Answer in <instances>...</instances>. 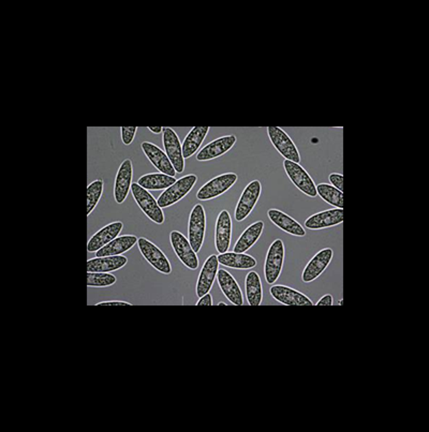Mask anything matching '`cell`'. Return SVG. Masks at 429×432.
Listing matches in <instances>:
<instances>
[{
	"label": "cell",
	"mask_w": 429,
	"mask_h": 432,
	"mask_svg": "<svg viewBox=\"0 0 429 432\" xmlns=\"http://www.w3.org/2000/svg\"><path fill=\"white\" fill-rule=\"evenodd\" d=\"M285 263V245L281 239L273 241L268 248L266 260H265V280L268 285H274L279 279Z\"/></svg>",
	"instance_id": "6da1fadb"
},
{
	"label": "cell",
	"mask_w": 429,
	"mask_h": 432,
	"mask_svg": "<svg viewBox=\"0 0 429 432\" xmlns=\"http://www.w3.org/2000/svg\"><path fill=\"white\" fill-rule=\"evenodd\" d=\"M131 192H132L133 199L146 217H148V219L154 224H163L165 214L152 194L148 190L141 187L140 184H137V182H135L131 186Z\"/></svg>",
	"instance_id": "7a4b0ae2"
},
{
	"label": "cell",
	"mask_w": 429,
	"mask_h": 432,
	"mask_svg": "<svg viewBox=\"0 0 429 432\" xmlns=\"http://www.w3.org/2000/svg\"><path fill=\"white\" fill-rule=\"evenodd\" d=\"M198 182V177L196 175L190 174L179 178L176 182L167 188L163 193L160 194L159 199L157 200L158 205L161 208H167L172 205L176 204L177 202L184 199L189 192L192 191L194 184Z\"/></svg>",
	"instance_id": "3957f363"
},
{
	"label": "cell",
	"mask_w": 429,
	"mask_h": 432,
	"mask_svg": "<svg viewBox=\"0 0 429 432\" xmlns=\"http://www.w3.org/2000/svg\"><path fill=\"white\" fill-rule=\"evenodd\" d=\"M236 182H237V175L235 173L219 175L203 184L196 193V197L200 201L216 199L223 193H226L230 188L233 187Z\"/></svg>",
	"instance_id": "277c9868"
},
{
	"label": "cell",
	"mask_w": 429,
	"mask_h": 432,
	"mask_svg": "<svg viewBox=\"0 0 429 432\" xmlns=\"http://www.w3.org/2000/svg\"><path fill=\"white\" fill-rule=\"evenodd\" d=\"M206 214L201 204H196L192 208L189 217L188 237L194 252H199L205 239Z\"/></svg>",
	"instance_id": "5b68a950"
},
{
	"label": "cell",
	"mask_w": 429,
	"mask_h": 432,
	"mask_svg": "<svg viewBox=\"0 0 429 432\" xmlns=\"http://www.w3.org/2000/svg\"><path fill=\"white\" fill-rule=\"evenodd\" d=\"M283 167L290 180L294 184L297 189L310 197H316L318 195L314 180L302 165H299V163H292L290 160H285Z\"/></svg>",
	"instance_id": "8992f818"
},
{
	"label": "cell",
	"mask_w": 429,
	"mask_h": 432,
	"mask_svg": "<svg viewBox=\"0 0 429 432\" xmlns=\"http://www.w3.org/2000/svg\"><path fill=\"white\" fill-rule=\"evenodd\" d=\"M261 192H262V184L259 180H253L246 186L236 205L235 214H234L236 221H244L253 213L257 201L260 199Z\"/></svg>",
	"instance_id": "52a82bcc"
},
{
	"label": "cell",
	"mask_w": 429,
	"mask_h": 432,
	"mask_svg": "<svg viewBox=\"0 0 429 432\" xmlns=\"http://www.w3.org/2000/svg\"><path fill=\"white\" fill-rule=\"evenodd\" d=\"M268 134L273 145L282 157L292 163H301L299 150L286 131L278 127H268Z\"/></svg>",
	"instance_id": "ba28073f"
},
{
	"label": "cell",
	"mask_w": 429,
	"mask_h": 432,
	"mask_svg": "<svg viewBox=\"0 0 429 432\" xmlns=\"http://www.w3.org/2000/svg\"><path fill=\"white\" fill-rule=\"evenodd\" d=\"M170 241H171L172 248L174 250L179 261L189 269H198L199 259L188 239L181 232L172 231L170 234Z\"/></svg>",
	"instance_id": "9c48e42d"
},
{
	"label": "cell",
	"mask_w": 429,
	"mask_h": 432,
	"mask_svg": "<svg viewBox=\"0 0 429 432\" xmlns=\"http://www.w3.org/2000/svg\"><path fill=\"white\" fill-rule=\"evenodd\" d=\"M137 245L145 260L148 261L154 269L165 275L171 274V264L165 253L162 252L157 245L144 237L137 239Z\"/></svg>",
	"instance_id": "30bf717a"
},
{
	"label": "cell",
	"mask_w": 429,
	"mask_h": 432,
	"mask_svg": "<svg viewBox=\"0 0 429 432\" xmlns=\"http://www.w3.org/2000/svg\"><path fill=\"white\" fill-rule=\"evenodd\" d=\"M162 143L165 147V154L169 157L172 165L174 167L177 173H183L185 169V158L183 157L182 145L178 135L173 129L163 128Z\"/></svg>",
	"instance_id": "8fae6325"
},
{
	"label": "cell",
	"mask_w": 429,
	"mask_h": 432,
	"mask_svg": "<svg viewBox=\"0 0 429 432\" xmlns=\"http://www.w3.org/2000/svg\"><path fill=\"white\" fill-rule=\"evenodd\" d=\"M133 167L130 159L124 160L118 169L114 186V199L117 204H123L132 186Z\"/></svg>",
	"instance_id": "7c38bea8"
},
{
	"label": "cell",
	"mask_w": 429,
	"mask_h": 432,
	"mask_svg": "<svg viewBox=\"0 0 429 432\" xmlns=\"http://www.w3.org/2000/svg\"><path fill=\"white\" fill-rule=\"evenodd\" d=\"M236 143L235 135H226L221 136L217 140L213 141L207 145L204 146L196 155V160L200 163L209 161V160L216 159L224 155L229 150L232 149Z\"/></svg>",
	"instance_id": "4fadbf2b"
},
{
	"label": "cell",
	"mask_w": 429,
	"mask_h": 432,
	"mask_svg": "<svg viewBox=\"0 0 429 432\" xmlns=\"http://www.w3.org/2000/svg\"><path fill=\"white\" fill-rule=\"evenodd\" d=\"M333 256L334 252L331 248H325L316 253V256L307 264L304 272H303V283H312V281L316 280V278L320 277L331 263Z\"/></svg>",
	"instance_id": "5bb4252c"
},
{
	"label": "cell",
	"mask_w": 429,
	"mask_h": 432,
	"mask_svg": "<svg viewBox=\"0 0 429 432\" xmlns=\"http://www.w3.org/2000/svg\"><path fill=\"white\" fill-rule=\"evenodd\" d=\"M219 261L218 256H209L205 261L203 267H202L201 273H200L199 279L196 283V295L198 298H202L204 295L209 293L213 287L215 279H216L217 274H218Z\"/></svg>",
	"instance_id": "9a60e30c"
},
{
	"label": "cell",
	"mask_w": 429,
	"mask_h": 432,
	"mask_svg": "<svg viewBox=\"0 0 429 432\" xmlns=\"http://www.w3.org/2000/svg\"><path fill=\"white\" fill-rule=\"evenodd\" d=\"M343 222V209L334 208L321 211V213L309 217L305 221V226L309 230L316 231V230H323V228L338 226Z\"/></svg>",
	"instance_id": "2e32d148"
},
{
	"label": "cell",
	"mask_w": 429,
	"mask_h": 432,
	"mask_svg": "<svg viewBox=\"0 0 429 432\" xmlns=\"http://www.w3.org/2000/svg\"><path fill=\"white\" fill-rule=\"evenodd\" d=\"M273 298L286 306H312L314 302L306 295L286 285H273L270 289Z\"/></svg>",
	"instance_id": "e0dca14e"
},
{
	"label": "cell",
	"mask_w": 429,
	"mask_h": 432,
	"mask_svg": "<svg viewBox=\"0 0 429 432\" xmlns=\"http://www.w3.org/2000/svg\"><path fill=\"white\" fill-rule=\"evenodd\" d=\"M143 152L145 156L148 157L152 165H154L158 171L162 173V174L170 175V176L175 177L176 175V171H175L174 167L172 165L171 161H170L169 157L163 150L160 149L158 146L154 145L152 143L144 142L142 143Z\"/></svg>",
	"instance_id": "ac0fdd59"
},
{
	"label": "cell",
	"mask_w": 429,
	"mask_h": 432,
	"mask_svg": "<svg viewBox=\"0 0 429 432\" xmlns=\"http://www.w3.org/2000/svg\"><path fill=\"white\" fill-rule=\"evenodd\" d=\"M232 219L228 211H220L216 222V250L219 254L226 253L230 248L231 241H232Z\"/></svg>",
	"instance_id": "d6986e66"
},
{
	"label": "cell",
	"mask_w": 429,
	"mask_h": 432,
	"mask_svg": "<svg viewBox=\"0 0 429 432\" xmlns=\"http://www.w3.org/2000/svg\"><path fill=\"white\" fill-rule=\"evenodd\" d=\"M123 222L116 221L101 228L100 231L97 232L89 239V243H87V251L89 252H97V251L100 250L104 245H108L116 237H118L120 232L123 231Z\"/></svg>",
	"instance_id": "ffe728a7"
},
{
	"label": "cell",
	"mask_w": 429,
	"mask_h": 432,
	"mask_svg": "<svg viewBox=\"0 0 429 432\" xmlns=\"http://www.w3.org/2000/svg\"><path fill=\"white\" fill-rule=\"evenodd\" d=\"M217 280H218L219 287L223 294L228 298L229 302L235 304V306H242L244 304L243 293L238 283H236L235 278L229 273L228 270L220 269L217 274Z\"/></svg>",
	"instance_id": "44dd1931"
},
{
	"label": "cell",
	"mask_w": 429,
	"mask_h": 432,
	"mask_svg": "<svg viewBox=\"0 0 429 432\" xmlns=\"http://www.w3.org/2000/svg\"><path fill=\"white\" fill-rule=\"evenodd\" d=\"M268 216L270 221L282 231L287 232L288 234H291L293 236H297V237H304L306 235L305 228L297 220H294L283 211L275 208L270 209L268 211Z\"/></svg>",
	"instance_id": "7402d4cb"
},
{
	"label": "cell",
	"mask_w": 429,
	"mask_h": 432,
	"mask_svg": "<svg viewBox=\"0 0 429 432\" xmlns=\"http://www.w3.org/2000/svg\"><path fill=\"white\" fill-rule=\"evenodd\" d=\"M128 259L124 256H104L87 261V273H110L123 268Z\"/></svg>",
	"instance_id": "603a6c76"
},
{
	"label": "cell",
	"mask_w": 429,
	"mask_h": 432,
	"mask_svg": "<svg viewBox=\"0 0 429 432\" xmlns=\"http://www.w3.org/2000/svg\"><path fill=\"white\" fill-rule=\"evenodd\" d=\"M137 243V237L135 235L118 236L114 241H111L108 245H104L100 250L97 251V258H104V256H121L123 253L127 252L133 248V245Z\"/></svg>",
	"instance_id": "cb8c5ba5"
},
{
	"label": "cell",
	"mask_w": 429,
	"mask_h": 432,
	"mask_svg": "<svg viewBox=\"0 0 429 432\" xmlns=\"http://www.w3.org/2000/svg\"><path fill=\"white\" fill-rule=\"evenodd\" d=\"M264 230V222L257 221L246 228L244 233L234 245L233 251L236 253H245L259 241Z\"/></svg>",
	"instance_id": "d4e9b609"
},
{
	"label": "cell",
	"mask_w": 429,
	"mask_h": 432,
	"mask_svg": "<svg viewBox=\"0 0 429 432\" xmlns=\"http://www.w3.org/2000/svg\"><path fill=\"white\" fill-rule=\"evenodd\" d=\"M217 256L219 264L234 269H251L257 266L255 259L245 253L226 252Z\"/></svg>",
	"instance_id": "484cf974"
},
{
	"label": "cell",
	"mask_w": 429,
	"mask_h": 432,
	"mask_svg": "<svg viewBox=\"0 0 429 432\" xmlns=\"http://www.w3.org/2000/svg\"><path fill=\"white\" fill-rule=\"evenodd\" d=\"M209 127H194L187 134L184 143H183V157L185 159L192 157L201 147L202 143L205 140L206 135L209 133Z\"/></svg>",
	"instance_id": "4316f807"
},
{
	"label": "cell",
	"mask_w": 429,
	"mask_h": 432,
	"mask_svg": "<svg viewBox=\"0 0 429 432\" xmlns=\"http://www.w3.org/2000/svg\"><path fill=\"white\" fill-rule=\"evenodd\" d=\"M174 182H176L175 177L162 173L143 175L140 180H137V184H140L141 187L146 190H167Z\"/></svg>",
	"instance_id": "83f0119b"
},
{
	"label": "cell",
	"mask_w": 429,
	"mask_h": 432,
	"mask_svg": "<svg viewBox=\"0 0 429 432\" xmlns=\"http://www.w3.org/2000/svg\"><path fill=\"white\" fill-rule=\"evenodd\" d=\"M246 296L251 306H260L263 300L262 283L259 274L251 272L245 280Z\"/></svg>",
	"instance_id": "f1b7e54d"
},
{
	"label": "cell",
	"mask_w": 429,
	"mask_h": 432,
	"mask_svg": "<svg viewBox=\"0 0 429 432\" xmlns=\"http://www.w3.org/2000/svg\"><path fill=\"white\" fill-rule=\"evenodd\" d=\"M316 193L327 204L336 208L343 209V192L329 184H319L316 186Z\"/></svg>",
	"instance_id": "f546056e"
},
{
	"label": "cell",
	"mask_w": 429,
	"mask_h": 432,
	"mask_svg": "<svg viewBox=\"0 0 429 432\" xmlns=\"http://www.w3.org/2000/svg\"><path fill=\"white\" fill-rule=\"evenodd\" d=\"M103 182L101 180H95L87 187V216H91L93 209L100 201L103 193Z\"/></svg>",
	"instance_id": "4dcf8cb0"
},
{
	"label": "cell",
	"mask_w": 429,
	"mask_h": 432,
	"mask_svg": "<svg viewBox=\"0 0 429 432\" xmlns=\"http://www.w3.org/2000/svg\"><path fill=\"white\" fill-rule=\"evenodd\" d=\"M87 287H106L116 283V277L108 273H87Z\"/></svg>",
	"instance_id": "1f68e13d"
},
{
	"label": "cell",
	"mask_w": 429,
	"mask_h": 432,
	"mask_svg": "<svg viewBox=\"0 0 429 432\" xmlns=\"http://www.w3.org/2000/svg\"><path fill=\"white\" fill-rule=\"evenodd\" d=\"M121 141L125 145H130L131 143L135 140V133H137V127H121Z\"/></svg>",
	"instance_id": "d6a6232c"
},
{
	"label": "cell",
	"mask_w": 429,
	"mask_h": 432,
	"mask_svg": "<svg viewBox=\"0 0 429 432\" xmlns=\"http://www.w3.org/2000/svg\"><path fill=\"white\" fill-rule=\"evenodd\" d=\"M329 182H332V186H334V187L343 192V175L338 174V173H332V174L329 175Z\"/></svg>",
	"instance_id": "836d02e7"
},
{
	"label": "cell",
	"mask_w": 429,
	"mask_h": 432,
	"mask_svg": "<svg viewBox=\"0 0 429 432\" xmlns=\"http://www.w3.org/2000/svg\"><path fill=\"white\" fill-rule=\"evenodd\" d=\"M213 298L209 293L200 298L199 302H196V306H213Z\"/></svg>",
	"instance_id": "e575fe53"
},
{
	"label": "cell",
	"mask_w": 429,
	"mask_h": 432,
	"mask_svg": "<svg viewBox=\"0 0 429 432\" xmlns=\"http://www.w3.org/2000/svg\"><path fill=\"white\" fill-rule=\"evenodd\" d=\"M333 296L329 294L324 295L323 298H322L319 302H316V306H333Z\"/></svg>",
	"instance_id": "d590c367"
},
{
	"label": "cell",
	"mask_w": 429,
	"mask_h": 432,
	"mask_svg": "<svg viewBox=\"0 0 429 432\" xmlns=\"http://www.w3.org/2000/svg\"><path fill=\"white\" fill-rule=\"evenodd\" d=\"M97 306H131L130 302H118V300H115V302H102L97 304Z\"/></svg>",
	"instance_id": "8d00e7d4"
},
{
	"label": "cell",
	"mask_w": 429,
	"mask_h": 432,
	"mask_svg": "<svg viewBox=\"0 0 429 432\" xmlns=\"http://www.w3.org/2000/svg\"><path fill=\"white\" fill-rule=\"evenodd\" d=\"M148 130L152 131L154 134H159L163 131V128L162 127H148Z\"/></svg>",
	"instance_id": "74e56055"
},
{
	"label": "cell",
	"mask_w": 429,
	"mask_h": 432,
	"mask_svg": "<svg viewBox=\"0 0 429 432\" xmlns=\"http://www.w3.org/2000/svg\"><path fill=\"white\" fill-rule=\"evenodd\" d=\"M219 306H227L226 304H224V302H219Z\"/></svg>",
	"instance_id": "f35d334b"
}]
</instances>
